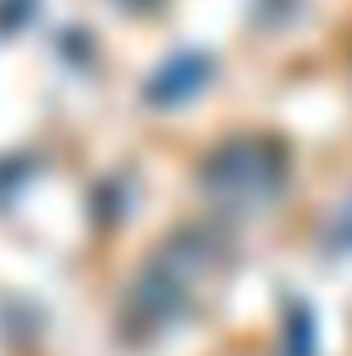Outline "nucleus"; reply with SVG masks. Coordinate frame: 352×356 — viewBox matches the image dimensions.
Listing matches in <instances>:
<instances>
[{"instance_id":"nucleus-2","label":"nucleus","mask_w":352,"mask_h":356,"mask_svg":"<svg viewBox=\"0 0 352 356\" xmlns=\"http://www.w3.org/2000/svg\"><path fill=\"white\" fill-rule=\"evenodd\" d=\"M211 269V249L203 236L186 232L182 241H170L158 261L150 266L145 282H141V302L150 315H170L178 302L195 290V282Z\"/></svg>"},{"instance_id":"nucleus-3","label":"nucleus","mask_w":352,"mask_h":356,"mask_svg":"<svg viewBox=\"0 0 352 356\" xmlns=\"http://www.w3.org/2000/svg\"><path fill=\"white\" fill-rule=\"evenodd\" d=\"M203 75H207V63L203 58H175L154 83H150V99H158V104H178V99H186V95H195V91L203 88Z\"/></svg>"},{"instance_id":"nucleus-1","label":"nucleus","mask_w":352,"mask_h":356,"mask_svg":"<svg viewBox=\"0 0 352 356\" xmlns=\"http://www.w3.org/2000/svg\"><path fill=\"white\" fill-rule=\"evenodd\" d=\"M286 178V162L265 141H232L216 149L203 166V191L211 203L228 211H257L265 207Z\"/></svg>"}]
</instances>
